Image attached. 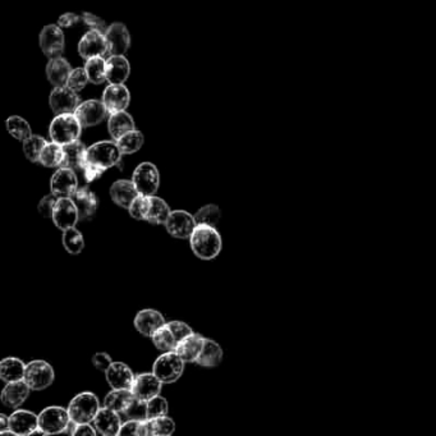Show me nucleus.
I'll return each mask as SVG.
<instances>
[{"mask_svg": "<svg viewBox=\"0 0 436 436\" xmlns=\"http://www.w3.org/2000/svg\"><path fill=\"white\" fill-rule=\"evenodd\" d=\"M46 143H48L45 141V138L43 137L32 135L27 140L23 141V152L29 161L39 163V159H40V155L43 152L44 147L46 146Z\"/></svg>", "mask_w": 436, "mask_h": 436, "instance_id": "obj_43", "label": "nucleus"}, {"mask_svg": "<svg viewBox=\"0 0 436 436\" xmlns=\"http://www.w3.org/2000/svg\"><path fill=\"white\" fill-rule=\"evenodd\" d=\"M107 381L112 389H129L135 380V375L128 366L123 362H113L107 369Z\"/></svg>", "mask_w": 436, "mask_h": 436, "instance_id": "obj_25", "label": "nucleus"}, {"mask_svg": "<svg viewBox=\"0 0 436 436\" xmlns=\"http://www.w3.org/2000/svg\"><path fill=\"white\" fill-rule=\"evenodd\" d=\"M82 132V124L74 113L59 114L51 121L49 135L51 141L62 146L79 140Z\"/></svg>", "mask_w": 436, "mask_h": 436, "instance_id": "obj_3", "label": "nucleus"}, {"mask_svg": "<svg viewBox=\"0 0 436 436\" xmlns=\"http://www.w3.org/2000/svg\"><path fill=\"white\" fill-rule=\"evenodd\" d=\"M149 205H150V196L138 194L136 200L133 201L132 205L129 206V215L137 220H146Z\"/></svg>", "mask_w": 436, "mask_h": 436, "instance_id": "obj_45", "label": "nucleus"}, {"mask_svg": "<svg viewBox=\"0 0 436 436\" xmlns=\"http://www.w3.org/2000/svg\"><path fill=\"white\" fill-rule=\"evenodd\" d=\"M171 213L172 210L163 199L157 197L155 194L150 196V205L146 215V222L151 224H165Z\"/></svg>", "mask_w": 436, "mask_h": 436, "instance_id": "obj_34", "label": "nucleus"}, {"mask_svg": "<svg viewBox=\"0 0 436 436\" xmlns=\"http://www.w3.org/2000/svg\"><path fill=\"white\" fill-rule=\"evenodd\" d=\"M81 172L84 173V177L86 179V182H93V180L100 178L101 176H103V173L105 172V171L101 169V168L95 166V165L85 163L84 166H82V171H81Z\"/></svg>", "mask_w": 436, "mask_h": 436, "instance_id": "obj_53", "label": "nucleus"}, {"mask_svg": "<svg viewBox=\"0 0 436 436\" xmlns=\"http://www.w3.org/2000/svg\"><path fill=\"white\" fill-rule=\"evenodd\" d=\"M58 199L59 197L57 194H54L53 192L45 196L43 200L39 202V213L45 218H53V213H54V208L57 205Z\"/></svg>", "mask_w": 436, "mask_h": 436, "instance_id": "obj_49", "label": "nucleus"}, {"mask_svg": "<svg viewBox=\"0 0 436 436\" xmlns=\"http://www.w3.org/2000/svg\"><path fill=\"white\" fill-rule=\"evenodd\" d=\"M63 246L65 250L68 251L72 255H79L85 247V239L81 234V232L74 228H68L63 230Z\"/></svg>", "mask_w": 436, "mask_h": 436, "instance_id": "obj_39", "label": "nucleus"}, {"mask_svg": "<svg viewBox=\"0 0 436 436\" xmlns=\"http://www.w3.org/2000/svg\"><path fill=\"white\" fill-rule=\"evenodd\" d=\"M26 365L20 358H4L0 362V378L6 383H15L25 379Z\"/></svg>", "mask_w": 436, "mask_h": 436, "instance_id": "obj_31", "label": "nucleus"}, {"mask_svg": "<svg viewBox=\"0 0 436 436\" xmlns=\"http://www.w3.org/2000/svg\"><path fill=\"white\" fill-rule=\"evenodd\" d=\"M164 225L171 236L186 239L192 236L193 230L197 224L193 215L185 210H176L171 213Z\"/></svg>", "mask_w": 436, "mask_h": 436, "instance_id": "obj_10", "label": "nucleus"}, {"mask_svg": "<svg viewBox=\"0 0 436 436\" xmlns=\"http://www.w3.org/2000/svg\"><path fill=\"white\" fill-rule=\"evenodd\" d=\"M100 409L98 397L93 393H81L72 399L68 406V414L71 420L77 423L93 422Z\"/></svg>", "mask_w": 436, "mask_h": 436, "instance_id": "obj_4", "label": "nucleus"}, {"mask_svg": "<svg viewBox=\"0 0 436 436\" xmlns=\"http://www.w3.org/2000/svg\"><path fill=\"white\" fill-rule=\"evenodd\" d=\"M93 364L98 370H100L103 372H107V369L112 366L113 361L110 356L107 353L100 352V353H96L93 357Z\"/></svg>", "mask_w": 436, "mask_h": 436, "instance_id": "obj_52", "label": "nucleus"}, {"mask_svg": "<svg viewBox=\"0 0 436 436\" xmlns=\"http://www.w3.org/2000/svg\"><path fill=\"white\" fill-rule=\"evenodd\" d=\"M63 149H65V160H63L62 166L73 169L74 172L76 171H82V166H84L85 160H86L87 149L85 147V145L81 143L79 140H77L74 143L65 145Z\"/></svg>", "mask_w": 436, "mask_h": 436, "instance_id": "obj_29", "label": "nucleus"}, {"mask_svg": "<svg viewBox=\"0 0 436 436\" xmlns=\"http://www.w3.org/2000/svg\"><path fill=\"white\" fill-rule=\"evenodd\" d=\"M25 381L31 388V390H43L51 386L54 381V370L48 362L36 359L26 365Z\"/></svg>", "mask_w": 436, "mask_h": 436, "instance_id": "obj_6", "label": "nucleus"}, {"mask_svg": "<svg viewBox=\"0 0 436 436\" xmlns=\"http://www.w3.org/2000/svg\"><path fill=\"white\" fill-rule=\"evenodd\" d=\"M151 338L157 350H163V352H173L178 345L177 338L173 334L172 329L168 326L166 322L160 329L157 330L155 334Z\"/></svg>", "mask_w": 436, "mask_h": 436, "instance_id": "obj_37", "label": "nucleus"}, {"mask_svg": "<svg viewBox=\"0 0 436 436\" xmlns=\"http://www.w3.org/2000/svg\"><path fill=\"white\" fill-rule=\"evenodd\" d=\"M204 343H205V338L204 336L192 333V334L187 336L185 339H182L179 342L174 352L185 362H196L197 358L200 356Z\"/></svg>", "mask_w": 436, "mask_h": 436, "instance_id": "obj_26", "label": "nucleus"}, {"mask_svg": "<svg viewBox=\"0 0 436 436\" xmlns=\"http://www.w3.org/2000/svg\"><path fill=\"white\" fill-rule=\"evenodd\" d=\"M122 155V151L114 141H100L87 149L85 163L107 171L112 166H121Z\"/></svg>", "mask_w": 436, "mask_h": 436, "instance_id": "obj_2", "label": "nucleus"}, {"mask_svg": "<svg viewBox=\"0 0 436 436\" xmlns=\"http://www.w3.org/2000/svg\"><path fill=\"white\" fill-rule=\"evenodd\" d=\"M70 421L71 417L68 414V409L57 406L45 408L39 415V426L45 431V434L65 432Z\"/></svg>", "mask_w": 436, "mask_h": 436, "instance_id": "obj_9", "label": "nucleus"}, {"mask_svg": "<svg viewBox=\"0 0 436 436\" xmlns=\"http://www.w3.org/2000/svg\"><path fill=\"white\" fill-rule=\"evenodd\" d=\"M123 415L126 416L128 420L135 421H146L149 420L147 417V401H143L140 398H133L129 401L127 407L124 408Z\"/></svg>", "mask_w": 436, "mask_h": 436, "instance_id": "obj_41", "label": "nucleus"}, {"mask_svg": "<svg viewBox=\"0 0 436 436\" xmlns=\"http://www.w3.org/2000/svg\"><path fill=\"white\" fill-rule=\"evenodd\" d=\"M107 60L104 58L93 57L87 59L85 70L91 84L100 85L107 81V70H105Z\"/></svg>", "mask_w": 436, "mask_h": 436, "instance_id": "obj_38", "label": "nucleus"}, {"mask_svg": "<svg viewBox=\"0 0 436 436\" xmlns=\"http://www.w3.org/2000/svg\"><path fill=\"white\" fill-rule=\"evenodd\" d=\"M107 129L112 138L114 141H118L123 135L136 128H135L133 118L122 110V112H117V113L110 114L109 122H107Z\"/></svg>", "mask_w": 436, "mask_h": 436, "instance_id": "obj_30", "label": "nucleus"}, {"mask_svg": "<svg viewBox=\"0 0 436 436\" xmlns=\"http://www.w3.org/2000/svg\"><path fill=\"white\" fill-rule=\"evenodd\" d=\"M185 361L178 355L173 352H165L157 358L152 366V372L163 384H172L182 376L185 370Z\"/></svg>", "mask_w": 436, "mask_h": 436, "instance_id": "obj_5", "label": "nucleus"}, {"mask_svg": "<svg viewBox=\"0 0 436 436\" xmlns=\"http://www.w3.org/2000/svg\"><path fill=\"white\" fill-rule=\"evenodd\" d=\"M168 324V326L172 329L173 334L176 336L177 338V341L180 342L182 339H185L187 336H190V334H192L193 331L187 324L182 322H166Z\"/></svg>", "mask_w": 436, "mask_h": 436, "instance_id": "obj_50", "label": "nucleus"}, {"mask_svg": "<svg viewBox=\"0 0 436 436\" xmlns=\"http://www.w3.org/2000/svg\"><path fill=\"white\" fill-rule=\"evenodd\" d=\"M63 160H65L63 146L51 141L46 143V146L44 147L39 163L46 168H60L63 164Z\"/></svg>", "mask_w": 436, "mask_h": 436, "instance_id": "obj_33", "label": "nucleus"}, {"mask_svg": "<svg viewBox=\"0 0 436 436\" xmlns=\"http://www.w3.org/2000/svg\"><path fill=\"white\" fill-rule=\"evenodd\" d=\"M132 180L140 194L154 196L159 190L160 176L155 165L151 163H143L138 165L136 171L133 172Z\"/></svg>", "mask_w": 436, "mask_h": 436, "instance_id": "obj_7", "label": "nucleus"}, {"mask_svg": "<svg viewBox=\"0 0 436 436\" xmlns=\"http://www.w3.org/2000/svg\"><path fill=\"white\" fill-rule=\"evenodd\" d=\"M82 127H93L105 119L107 109L103 101L87 100L79 104L74 112Z\"/></svg>", "mask_w": 436, "mask_h": 436, "instance_id": "obj_15", "label": "nucleus"}, {"mask_svg": "<svg viewBox=\"0 0 436 436\" xmlns=\"http://www.w3.org/2000/svg\"><path fill=\"white\" fill-rule=\"evenodd\" d=\"M7 129L12 136L20 140V141H25L29 136H32L29 123L26 122L21 117H17V115L8 118Z\"/></svg>", "mask_w": 436, "mask_h": 436, "instance_id": "obj_44", "label": "nucleus"}, {"mask_svg": "<svg viewBox=\"0 0 436 436\" xmlns=\"http://www.w3.org/2000/svg\"><path fill=\"white\" fill-rule=\"evenodd\" d=\"M51 110L55 114H65V113H74L79 107V98L74 90L68 86L55 87L51 93L49 98Z\"/></svg>", "mask_w": 436, "mask_h": 436, "instance_id": "obj_11", "label": "nucleus"}, {"mask_svg": "<svg viewBox=\"0 0 436 436\" xmlns=\"http://www.w3.org/2000/svg\"><path fill=\"white\" fill-rule=\"evenodd\" d=\"M87 82H90L88 76H87L86 70L85 68H76L71 72L70 74V79L67 82V86L74 90L76 93L81 91L82 88H85L87 85Z\"/></svg>", "mask_w": 436, "mask_h": 436, "instance_id": "obj_46", "label": "nucleus"}, {"mask_svg": "<svg viewBox=\"0 0 436 436\" xmlns=\"http://www.w3.org/2000/svg\"><path fill=\"white\" fill-rule=\"evenodd\" d=\"M72 71L71 65L60 57L51 58L46 65V76L54 87L67 86Z\"/></svg>", "mask_w": 436, "mask_h": 436, "instance_id": "obj_28", "label": "nucleus"}, {"mask_svg": "<svg viewBox=\"0 0 436 436\" xmlns=\"http://www.w3.org/2000/svg\"><path fill=\"white\" fill-rule=\"evenodd\" d=\"M107 81L110 84H124L128 79L131 67L124 55H109L105 63Z\"/></svg>", "mask_w": 436, "mask_h": 436, "instance_id": "obj_27", "label": "nucleus"}, {"mask_svg": "<svg viewBox=\"0 0 436 436\" xmlns=\"http://www.w3.org/2000/svg\"><path fill=\"white\" fill-rule=\"evenodd\" d=\"M79 55L86 60L90 58H105L109 55V46L105 34L99 29H90L79 40Z\"/></svg>", "mask_w": 436, "mask_h": 436, "instance_id": "obj_8", "label": "nucleus"}, {"mask_svg": "<svg viewBox=\"0 0 436 436\" xmlns=\"http://www.w3.org/2000/svg\"><path fill=\"white\" fill-rule=\"evenodd\" d=\"M93 422L96 430L105 436L118 435L122 426V421L118 412L107 407L99 409Z\"/></svg>", "mask_w": 436, "mask_h": 436, "instance_id": "obj_23", "label": "nucleus"}, {"mask_svg": "<svg viewBox=\"0 0 436 436\" xmlns=\"http://www.w3.org/2000/svg\"><path fill=\"white\" fill-rule=\"evenodd\" d=\"M133 398V393L129 389H113L107 393L104 401V407L113 409L118 414H123L129 401Z\"/></svg>", "mask_w": 436, "mask_h": 436, "instance_id": "obj_35", "label": "nucleus"}, {"mask_svg": "<svg viewBox=\"0 0 436 436\" xmlns=\"http://www.w3.org/2000/svg\"><path fill=\"white\" fill-rule=\"evenodd\" d=\"M37 428H39V416H36L34 412L20 409L9 417V429L12 430L15 435H31Z\"/></svg>", "mask_w": 436, "mask_h": 436, "instance_id": "obj_22", "label": "nucleus"}, {"mask_svg": "<svg viewBox=\"0 0 436 436\" xmlns=\"http://www.w3.org/2000/svg\"><path fill=\"white\" fill-rule=\"evenodd\" d=\"M168 409H169L168 401L163 398V397H160V395H157L150 401H147V417L149 418L166 416Z\"/></svg>", "mask_w": 436, "mask_h": 436, "instance_id": "obj_47", "label": "nucleus"}, {"mask_svg": "<svg viewBox=\"0 0 436 436\" xmlns=\"http://www.w3.org/2000/svg\"><path fill=\"white\" fill-rule=\"evenodd\" d=\"M147 436H169L176 430V423L172 418L166 416H160L155 418L146 420Z\"/></svg>", "mask_w": 436, "mask_h": 436, "instance_id": "obj_36", "label": "nucleus"}, {"mask_svg": "<svg viewBox=\"0 0 436 436\" xmlns=\"http://www.w3.org/2000/svg\"><path fill=\"white\" fill-rule=\"evenodd\" d=\"M51 219L58 228L62 230L76 227V224L79 220V210L76 208L71 197L58 199Z\"/></svg>", "mask_w": 436, "mask_h": 436, "instance_id": "obj_14", "label": "nucleus"}, {"mask_svg": "<svg viewBox=\"0 0 436 436\" xmlns=\"http://www.w3.org/2000/svg\"><path fill=\"white\" fill-rule=\"evenodd\" d=\"M79 21H81V15H74V13H65V15H60L58 18V26L59 27H71Z\"/></svg>", "mask_w": 436, "mask_h": 436, "instance_id": "obj_54", "label": "nucleus"}, {"mask_svg": "<svg viewBox=\"0 0 436 436\" xmlns=\"http://www.w3.org/2000/svg\"><path fill=\"white\" fill-rule=\"evenodd\" d=\"M190 242L193 253L201 260H213L222 251V237L210 225H196Z\"/></svg>", "mask_w": 436, "mask_h": 436, "instance_id": "obj_1", "label": "nucleus"}, {"mask_svg": "<svg viewBox=\"0 0 436 436\" xmlns=\"http://www.w3.org/2000/svg\"><path fill=\"white\" fill-rule=\"evenodd\" d=\"M79 210V220L91 219L98 210V197L88 187H81L71 196Z\"/></svg>", "mask_w": 436, "mask_h": 436, "instance_id": "obj_19", "label": "nucleus"}, {"mask_svg": "<svg viewBox=\"0 0 436 436\" xmlns=\"http://www.w3.org/2000/svg\"><path fill=\"white\" fill-rule=\"evenodd\" d=\"M51 192L57 194L58 197H71L79 188V179L76 172L65 166L59 168L51 177Z\"/></svg>", "mask_w": 436, "mask_h": 436, "instance_id": "obj_13", "label": "nucleus"}, {"mask_svg": "<svg viewBox=\"0 0 436 436\" xmlns=\"http://www.w3.org/2000/svg\"><path fill=\"white\" fill-rule=\"evenodd\" d=\"M117 145L119 146V149L123 154H133L136 151L140 150L143 145V135L137 131H129L126 135H123L118 141H115Z\"/></svg>", "mask_w": 436, "mask_h": 436, "instance_id": "obj_40", "label": "nucleus"}, {"mask_svg": "<svg viewBox=\"0 0 436 436\" xmlns=\"http://www.w3.org/2000/svg\"><path fill=\"white\" fill-rule=\"evenodd\" d=\"M0 431L9 429V417L6 415H0Z\"/></svg>", "mask_w": 436, "mask_h": 436, "instance_id": "obj_56", "label": "nucleus"}, {"mask_svg": "<svg viewBox=\"0 0 436 436\" xmlns=\"http://www.w3.org/2000/svg\"><path fill=\"white\" fill-rule=\"evenodd\" d=\"M119 436L124 435H137L147 436V430H146V421H135V420H128L126 423H123L119 430Z\"/></svg>", "mask_w": 436, "mask_h": 436, "instance_id": "obj_48", "label": "nucleus"}, {"mask_svg": "<svg viewBox=\"0 0 436 436\" xmlns=\"http://www.w3.org/2000/svg\"><path fill=\"white\" fill-rule=\"evenodd\" d=\"M31 388L27 385L25 380L15 381V383H7L6 388L1 392V402L8 408L21 407L25 401L29 398Z\"/></svg>", "mask_w": 436, "mask_h": 436, "instance_id": "obj_21", "label": "nucleus"}, {"mask_svg": "<svg viewBox=\"0 0 436 436\" xmlns=\"http://www.w3.org/2000/svg\"><path fill=\"white\" fill-rule=\"evenodd\" d=\"M129 91L123 84H110L103 93V103L110 114L126 110V107L129 105Z\"/></svg>", "mask_w": 436, "mask_h": 436, "instance_id": "obj_18", "label": "nucleus"}, {"mask_svg": "<svg viewBox=\"0 0 436 436\" xmlns=\"http://www.w3.org/2000/svg\"><path fill=\"white\" fill-rule=\"evenodd\" d=\"M222 359V347L211 339H205V343H204L196 364L204 366V367H215V366L220 365Z\"/></svg>", "mask_w": 436, "mask_h": 436, "instance_id": "obj_32", "label": "nucleus"}, {"mask_svg": "<svg viewBox=\"0 0 436 436\" xmlns=\"http://www.w3.org/2000/svg\"><path fill=\"white\" fill-rule=\"evenodd\" d=\"M109 46V55H124L131 45L128 29L123 23H113L104 32Z\"/></svg>", "mask_w": 436, "mask_h": 436, "instance_id": "obj_17", "label": "nucleus"}, {"mask_svg": "<svg viewBox=\"0 0 436 436\" xmlns=\"http://www.w3.org/2000/svg\"><path fill=\"white\" fill-rule=\"evenodd\" d=\"M220 209L216 205H206L204 208H201L196 214H194V220L197 225H210V227H216V224L220 220Z\"/></svg>", "mask_w": 436, "mask_h": 436, "instance_id": "obj_42", "label": "nucleus"}, {"mask_svg": "<svg viewBox=\"0 0 436 436\" xmlns=\"http://www.w3.org/2000/svg\"><path fill=\"white\" fill-rule=\"evenodd\" d=\"M40 46L48 58H57L65 51V35L59 26H46L40 34Z\"/></svg>", "mask_w": 436, "mask_h": 436, "instance_id": "obj_16", "label": "nucleus"}, {"mask_svg": "<svg viewBox=\"0 0 436 436\" xmlns=\"http://www.w3.org/2000/svg\"><path fill=\"white\" fill-rule=\"evenodd\" d=\"M163 383L157 378V375L152 374H138L135 376V380L131 386V392L136 398H140L143 401H150L154 397H157L161 392Z\"/></svg>", "mask_w": 436, "mask_h": 436, "instance_id": "obj_12", "label": "nucleus"}, {"mask_svg": "<svg viewBox=\"0 0 436 436\" xmlns=\"http://www.w3.org/2000/svg\"><path fill=\"white\" fill-rule=\"evenodd\" d=\"M163 325H165L164 316L157 310H143L135 317V328L145 336H154Z\"/></svg>", "mask_w": 436, "mask_h": 436, "instance_id": "obj_20", "label": "nucleus"}, {"mask_svg": "<svg viewBox=\"0 0 436 436\" xmlns=\"http://www.w3.org/2000/svg\"><path fill=\"white\" fill-rule=\"evenodd\" d=\"M81 15V21L84 22L86 26L91 27V29H99L101 32H105L107 27H105V22L103 21L99 17L84 12Z\"/></svg>", "mask_w": 436, "mask_h": 436, "instance_id": "obj_51", "label": "nucleus"}, {"mask_svg": "<svg viewBox=\"0 0 436 436\" xmlns=\"http://www.w3.org/2000/svg\"><path fill=\"white\" fill-rule=\"evenodd\" d=\"M96 428H93L90 422L86 423H79L77 429L74 431V435L77 436H95L96 435Z\"/></svg>", "mask_w": 436, "mask_h": 436, "instance_id": "obj_55", "label": "nucleus"}, {"mask_svg": "<svg viewBox=\"0 0 436 436\" xmlns=\"http://www.w3.org/2000/svg\"><path fill=\"white\" fill-rule=\"evenodd\" d=\"M140 192L137 191L133 180L119 179L110 187V196L117 205L121 208L127 209L132 205V202L136 200Z\"/></svg>", "mask_w": 436, "mask_h": 436, "instance_id": "obj_24", "label": "nucleus"}]
</instances>
